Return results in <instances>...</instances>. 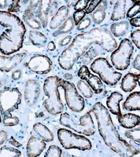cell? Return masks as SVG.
Segmentation results:
<instances>
[{"label":"cell","instance_id":"cell-10","mask_svg":"<svg viewBox=\"0 0 140 157\" xmlns=\"http://www.w3.org/2000/svg\"><path fill=\"white\" fill-rule=\"evenodd\" d=\"M61 87L65 91L67 104L72 111L80 112L84 109V99L78 92L75 86L71 82L61 80Z\"/></svg>","mask_w":140,"mask_h":157},{"label":"cell","instance_id":"cell-43","mask_svg":"<svg viewBox=\"0 0 140 157\" xmlns=\"http://www.w3.org/2000/svg\"><path fill=\"white\" fill-rule=\"evenodd\" d=\"M9 143L11 145H13V146L17 147V148H19L20 147L22 146V145L20 143H18V141H17V140H16L13 137H11L10 138Z\"/></svg>","mask_w":140,"mask_h":157},{"label":"cell","instance_id":"cell-6","mask_svg":"<svg viewBox=\"0 0 140 157\" xmlns=\"http://www.w3.org/2000/svg\"><path fill=\"white\" fill-rule=\"evenodd\" d=\"M57 136L61 146L66 149L87 150L91 149V143L88 138L75 134L66 129H59L58 130Z\"/></svg>","mask_w":140,"mask_h":157},{"label":"cell","instance_id":"cell-2","mask_svg":"<svg viewBox=\"0 0 140 157\" xmlns=\"http://www.w3.org/2000/svg\"><path fill=\"white\" fill-rule=\"evenodd\" d=\"M90 112L95 116L99 134L112 150L122 157H132L140 152L121 137L109 111L100 102L95 103Z\"/></svg>","mask_w":140,"mask_h":157},{"label":"cell","instance_id":"cell-16","mask_svg":"<svg viewBox=\"0 0 140 157\" xmlns=\"http://www.w3.org/2000/svg\"><path fill=\"white\" fill-rule=\"evenodd\" d=\"M123 99V95L118 92H114L108 97L107 101V105L113 114L118 116L121 115L120 102Z\"/></svg>","mask_w":140,"mask_h":157},{"label":"cell","instance_id":"cell-36","mask_svg":"<svg viewBox=\"0 0 140 157\" xmlns=\"http://www.w3.org/2000/svg\"><path fill=\"white\" fill-rule=\"evenodd\" d=\"M131 39L134 43L135 45L137 46L138 49L140 48V29H138L135 30L131 34Z\"/></svg>","mask_w":140,"mask_h":157},{"label":"cell","instance_id":"cell-17","mask_svg":"<svg viewBox=\"0 0 140 157\" xmlns=\"http://www.w3.org/2000/svg\"><path fill=\"white\" fill-rule=\"evenodd\" d=\"M118 120L121 126L126 129L133 128L140 124V116L132 113L120 115Z\"/></svg>","mask_w":140,"mask_h":157},{"label":"cell","instance_id":"cell-11","mask_svg":"<svg viewBox=\"0 0 140 157\" xmlns=\"http://www.w3.org/2000/svg\"><path fill=\"white\" fill-rule=\"evenodd\" d=\"M52 63L49 57L41 55L33 56L26 63L29 69L37 74H46L50 71Z\"/></svg>","mask_w":140,"mask_h":157},{"label":"cell","instance_id":"cell-38","mask_svg":"<svg viewBox=\"0 0 140 157\" xmlns=\"http://www.w3.org/2000/svg\"><path fill=\"white\" fill-rule=\"evenodd\" d=\"M101 2V1H92L90 3V4L89 5L86 9H85V13L86 14H89L92 12L95 8L99 6V4Z\"/></svg>","mask_w":140,"mask_h":157},{"label":"cell","instance_id":"cell-40","mask_svg":"<svg viewBox=\"0 0 140 157\" xmlns=\"http://www.w3.org/2000/svg\"><path fill=\"white\" fill-rule=\"evenodd\" d=\"M91 23V21L89 18H87L84 20H82L78 26V30H83L84 29H86L90 25Z\"/></svg>","mask_w":140,"mask_h":157},{"label":"cell","instance_id":"cell-4","mask_svg":"<svg viewBox=\"0 0 140 157\" xmlns=\"http://www.w3.org/2000/svg\"><path fill=\"white\" fill-rule=\"evenodd\" d=\"M61 80L56 76L49 77L45 80L44 84V92L47 97L44 101V105L47 111L54 115L60 114L64 110V105L58 91Z\"/></svg>","mask_w":140,"mask_h":157},{"label":"cell","instance_id":"cell-19","mask_svg":"<svg viewBox=\"0 0 140 157\" xmlns=\"http://www.w3.org/2000/svg\"><path fill=\"white\" fill-rule=\"evenodd\" d=\"M29 7L26 10L23 16L24 20L28 25L33 29H39L41 27V24L36 18H34V15L33 11L37 6L38 3L37 1H32Z\"/></svg>","mask_w":140,"mask_h":157},{"label":"cell","instance_id":"cell-8","mask_svg":"<svg viewBox=\"0 0 140 157\" xmlns=\"http://www.w3.org/2000/svg\"><path fill=\"white\" fill-rule=\"evenodd\" d=\"M22 94L18 89L6 87L0 90V112L3 116L6 114L18 109L21 102Z\"/></svg>","mask_w":140,"mask_h":157},{"label":"cell","instance_id":"cell-1","mask_svg":"<svg viewBox=\"0 0 140 157\" xmlns=\"http://www.w3.org/2000/svg\"><path fill=\"white\" fill-rule=\"evenodd\" d=\"M92 44H99L108 52H111L117 47L115 39L107 29H93L76 36L72 44L63 52L59 58L61 67L70 70Z\"/></svg>","mask_w":140,"mask_h":157},{"label":"cell","instance_id":"cell-3","mask_svg":"<svg viewBox=\"0 0 140 157\" xmlns=\"http://www.w3.org/2000/svg\"><path fill=\"white\" fill-rule=\"evenodd\" d=\"M0 25L6 28L0 35V51L9 55L21 48L26 29L18 16L6 11H0Z\"/></svg>","mask_w":140,"mask_h":157},{"label":"cell","instance_id":"cell-23","mask_svg":"<svg viewBox=\"0 0 140 157\" xmlns=\"http://www.w3.org/2000/svg\"><path fill=\"white\" fill-rule=\"evenodd\" d=\"M38 9V17L44 27L46 26L48 14L50 9V1H40Z\"/></svg>","mask_w":140,"mask_h":157},{"label":"cell","instance_id":"cell-21","mask_svg":"<svg viewBox=\"0 0 140 157\" xmlns=\"http://www.w3.org/2000/svg\"><path fill=\"white\" fill-rule=\"evenodd\" d=\"M33 130L38 137L45 142H50L54 140V135L52 132L43 124H35L33 126Z\"/></svg>","mask_w":140,"mask_h":157},{"label":"cell","instance_id":"cell-5","mask_svg":"<svg viewBox=\"0 0 140 157\" xmlns=\"http://www.w3.org/2000/svg\"><path fill=\"white\" fill-rule=\"evenodd\" d=\"M60 123L78 134H84L87 136H92L96 130L90 112L79 118L75 115L67 113H63L60 115Z\"/></svg>","mask_w":140,"mask_h":157},{"label":"cell","instance_id":"cell-27","mask_svg":"<svg viewBox=\"0 0 140 157\" xmlns=\"http://www.w3.org/2000/svg\"><path fill=\"white\" fill-rule=\"evenodd\" d=\"M29 38L33 45L37 46H45L47 38L45 35L37 31H31L29 33Z\"/></svg>","mask_w":140,"mask_h":157},{"label":"cell","instance_id":"cell-33","mask_svg":"<svg viewBox=\"0 0 140 157\" xmlns=\"http://www.w3.org/2000/svg\"><path fill=\"white\" fill-rule=\"evenodd\" d=\"M73 27H74V24L72 23V20L71 17H69L64 23L61 28H60L59 30H58V34L56 35H57L58 34L68 32L69 31H70L73 28Z\"/></svg>","mask_w":140,"mask_h":157},{"label":"cell","instance_id":"cell-31","mask_svg":"<svg viewBox=\"0 0 140 157\" xmlns=\"http://www.w3.org/2000/svg\"><path fill=\"white\" fill-rule=\"evenodd\" d=\"M125 136L131 139L132 141L140 143V127L137 128L132 129L125 132Z\"/></svg>","mask_w":140,"mask_h":157},{"label":"cell","instance_id":"cell-45","mask_svg":"<svg viewBox=\"0 0 140 157\" xmlns=\"http://www.w3.org/2000/svg\"><path fill=\"white\" fill-rule=\"evenodd\" d=\"M10 1H0V8L1 9H6L7 7H9Z\"/></svg>","mask_w":140,"mask_h":157},{"label":"cell","instance_id":"cell-20","mask_svg":"<svg viewBox=\"0 0 140 157\" xmlns=\"http://www.w3.org/2000/svg\"><path fill=\"white\" fill-rule=\"evenodd\" d=\"M123 107L126 111H139L140 109V92L131 93L123 104Z\"/></svg>","mask_w":140,"mask_h":157},{"label":"cell","instance_id":"cell-48","mask_svg":"<svg viewBox=\"0 0 140 157\" xmlns=\"http://www.w3.org/2000/svg\"><path fill=\"white\" fill-rule=\"evenodd\" d=\"M2 120H1V114H0V122H1Z\"/></svg>","mask_w":140,"mask_h":157},{"label":"cell","instance_id":"cell-46","mask_svg":"<svg viewBox=\"0 0 140 157\" xmlns=\"http://www.w3.org/2000/svg\"><path fill=\"white\" fill-rule=\"evenodd\" d=\"M21 75V71L20 70H16L13 73V79H14V80H17L20 78Z\"/></svg>","mask_w":140,"mask_h":157},{"label":"cell","instance_id":"cell-13","mask_svg":"<svg viewBox=\"0 0 140 157\" xmlns=\"http://www.w3.org/2000/svg\"><path fill=\"white\" fill-rule=\"evenodd\" d=\"M40 93V84L39 83L34 80L28 81L25 86L24 93L25 102L28 105L32 106L36 104Z\"/></svg>","mask_w":140,"mask_h":157},{"label":"cell","instance_id":"cell-37","mask_svg":"<svg viewBox=\"0 0 140 157\" xmlns=\"http://www.w3.org/2000/svg\"><path fill=\"white\" fill-rule=\"evenodd\" d=\"M19 1H11L9 7L7 9L8 12H16L19 11L20 8Z\"/></svg>","mask_w":140,"mask_h":157},{"label":"cell","instance_id":"cell-29","mask_svg":"<svg viewBox=\"0 0 140 157\" xmlns=\"http://www.w3.org/2000/svg\"><path fill=\"white\" fill-rule=\"evenodd\" d=\"M78 89L80 91L83 96L86 98H90L93 95V92L88 84L84 81H79L77 84Z\"/></svg>","mask_w":140,"mask_h":157},{"label":"cell","instance_id":"cell-41","mask_svg":"<svg viewBox=\"0 0 140 157\" xmlns=\"http://www.w3.org/2000/svg\"><path fill=\"white\" fill-rule=\"evenodd\" d=\"M7 138V134L5 131L4 130L0 131V146L2 145L6 141Z\"/></svg>","mask_w":140,"mask_h":157},{"label":"cell","instance_id":"cell-34","mask_svg":"<svg viewBox=\"0 0 140 157\" xmlns=\"http://www.w3.org/2000/svg\"><path fill=\"white\" fill-rule=\"evenodd\" d=\"M140 1H138V2L135 4L133 6H132L129 10V11H128L127 14H126V16L128 17L131 18L133 16H134L135 15H136L137 14L139 13L140 9Z\"/></svg>","mask_w":140,"mask_h":157},{"label":"cell","instance_id":"cell-24","mask_svg":"<svg viewBox=\"0 0 140 157\" xmlns=\"http://www.w3.org/2000/svg\"><path fill=\"white\" fill-rule=\"evenodd\" d=\"M126 1H118L113 8L111 20L113 21L123 19L126 14Z\"/></svg>","mask_w":140,"mask_h":157},{"label":"cell","instance_id":"cell-30","mask_svg":"<svg viewBox=\"0 0 140 157\" xmlns=\"http://www.w3.org/2000/svg\"><path fill=\"white\" fill-rule=\"evenodd\" d=\"M62 150L56 145H51L45 153L44 157H61Z\"/></svg>","mask_w":140,"mask_h":157},{"label":"cell","instance_id":"cell-47","mask_svg":"<svg viewBox=\"0 0 140 157\" xmlns=\"http://www.w3.org/2000/svg\"><path fill=\"white\" fill-rule=\"evenodd\" d=\"M55 48H56V46H55V45L53 42L52 41V42L49 43V45H48V48H49V50L53 51V50L55 49Z\"/></svg>","mask_w":140,"mask_h":157},{"label":"cell","instance_id":"cell-26","mask_svg":"<svg viewBox=\"0 0 140 157\" xmlns=\"http://www.w3.org/2000/svg\"><path fill=\"white\" fill-rule=\"evenodd\" d=\"M106 2L101 1L97 6V9L94 11L92 17L95 23L100 24L104 20L106 16Z\"/></svg>","mask_w":140,"mask_h":157},{"label":"cell","instance_id":"cell-25","mask_svg":"<svg viewBox=\"0 0 140 157\" xmlns=\"http://www.w3.org/2000/svg\"><path fill=\"white\" fill-rule=\"evenodd\" d=\"M129 27V25L128 21H121L112 24L111 26V31L116 37H121L127 33Z\"/></svg>","mask_w":140,"mask_h":157},{"label":"cell","instance_id":"cell-15","mask_svg":"<svg viewBox=\"0 0 140 157\" xmlns=\"http://www.w3.org/2000/svg\"><path fill=\"white\" fill-rule=\"evenodd\" d=\"M26 54L22 53L13 56L12 57H4L0 56V71L9 72L20 64L25 58Z\"/></svg>","mask_w":140,"mask_h":157},{"label":"cell","instance_id":"cell-42","mask_svg":"<svg viewBox=\"0 0 140 157\" xmlns=\"http://www.w3.org/2000/svg\"><path fill=\"white\" fill-rule=\"evenodd\" d=\"M140 18L139 17L136 18H132L130 21V23L132 26L134 27H140Z\"/></svg>","mask_w":140,"mask_h":157},{"label":"cell","instance_id":"cell-22","mask_svg":"<svg viewBox=\"0 0 140 157\" xmlns=\"http://www.w3.org/2000/svg\"><path fill=\"white\" fill-rule=\"evenodd\" d=\"M68 14V10L66 6H62L59 9L55 15L51 20L50 27L52 29H55L59 27L63 22L65 21V19Z\"/></svg>","mask_w":140,"mask_h":157},{"label":"cell","instance_id":"cell-7","mask_svg":"<svg viewBox=\"0 0 140 157\" xmlns=\"http://www.w3.org/2000/svg\"><path fill=\"white\" fill-rule=\"evenodd\" d=\"M90 69L98 74L103 82L109 86H115L120 80L122 74L116 71L108 61L104 58H99L93 61Z\"/></svg>","mask_w":140,"mask_h":157},{"label":"cell","instance_id":"cell-44","mask_svg":"<svg viewBox=\"0 0 140 157\" xmlns=\"http://www.w3.org/2000/svg\"><path fill=\"white\" fill-rule=\"evenodd\" d=\"M140 55H138L137 56V57H136L134 61V63H133V67H134L135 69L138 70V71H140Z\"/></svg>","mask_w":140,"mask_h":157},{"label":"cell","instance_id":"cell-28","mask_svg":"<svg viewBox=\"0 0 140 157\" xmlns=\"http://www.w3.org/2000/svg\"><path fill=\"white\" fill-rule=\"evenodd\" d=\"M21 152L15 148L7 147H2L0 148V157H20Z\"/></svg>","mask_w":140,"mask_h":157},{"label":"cell","instance_id":"cell-32","mask_svg":"<svg viewBox=\"0 0 140 157\" xmlns=\"http://www.w3.org/2000/svg\"><path fill=\"white\" fill-rule=\"evenodd\" d=\"M19 123V119L16 116H13L12 114H6L3 116V123L6 126H14Z\"/></svg>","mask_w":140,"mask_h":157},{"label":"cell","instance_id":"cell-35","mask_svg":"<svg viewBox=\"0 0 140 157\" xmlns=\"http://www.w3.org/2000/svg\"><path fill=\"white\" fill-rule=\"evenodd\" d=\"M86 13L84 11H76L73 15L74 21L76 25H78L83 20L86 16Z\"/></svg>","mask_w":140,"mask_h":157},{"label":"cell","instance_id":"cell-14","mask_svg":"<svg viewBox=\"0 0 140 157\" xmlns=\"http://www.w3.org/2000/svg\"><path fill=\"white\" fill-rule=\"evenodd\" d=\"M45 141L40 138L31 136L29 139L26 146V153L28 157H38L46 148Z\"/></svg>","mask_w":140,"mask_h":157},{"label":"cell","instance_id":"cell-18","mask_svg":"<svg viewBox=\"0 0 140 157\" xmlns=\"http://www.w3.org/2000/svg\"><path fill=\"white\" fill-rule=\"evenodd\" d=\"M140 75H138L129 73L126 75L122 78L121 87L124 92H130L134 89L137 86V82L140 86Z\"/></svg>","mask_w":140,"mask_h":157},{"label":"cell","instance_id":"cell-39","mask_svg":"<svg viewBox=\"0 0 140 157\" xmlns=\"http://www.w3.org/2000/svg\"><path fill=\"white\" fill-rule=\"evenodd\" d=\"M88 2H89V1H78L75 6V9L77 11H83V10L86 9L87 7Z\"/></svg>","mask_w":140,"mask_h":157},{"label":"cell","instance_id":"cell-9","mask_svg":"<svg viewBox=\"0 0 140 157\" xmlns=\"http://www.w3.org/2000/svg\"><path fill=\"white\" fill-rule=\"evenodd\" d=\"M133 46L129 39H123L119 46L111 56L112 63L115 69L124 70L129 66L130 58L133 54Z\"/></svg>","mask_w":140,"mask_h":157},{"label":"cell","instance_id":"cell-12","mask_svg":"<svg viewBox=\"0 0 140 157\" xmlns=\"http://www.w3.org/2000/svg\"><path fill=\"white\" fill-rule=\"evenodd\" d=\"M78 75L82 80L87 81L88 85L95 93L99 94L103 92V84L100 78L90 73L89 70L86 65L80 67L78 72Z\"/></svg>","mask_w":140,"mask_h":157}]
</instances>
